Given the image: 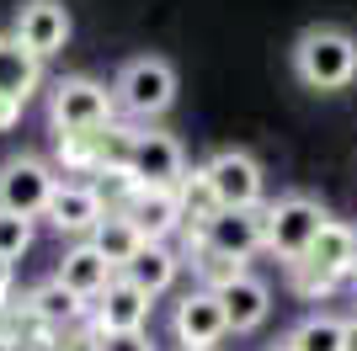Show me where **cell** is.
<instances>
[{
    "label": "cell",
    "instance_id": "obj_29",
    "mask_svg": "<svg viewBox=\"0 0 357 351\" xmlns=\"http://www.w3.org/2000/svg\"><path fill=\"white\" fill-rule=\"evenodd\" d=\"M181 351H213V346H181Z\"/></svg>",
    "mask_w": 357,
    "mask_h": 351
},
{
    "label": "cell",
    "instance_id": "obj_11",
    "mask_svg": "<svg viewBox=\"0 0 357 351\" xmlns=\"http://www.w3.org/2000/svg\"><path fill=\"white\" fill-rule=\"evenodd\" d=\"M11 32H16V38H22L38 58H54V54H64L75 22H70V6H64V0H22V11H16Z\"/></svg>",
    "mask_w": 357,
    "mask_h": 351
},
{
    "label": "cell",
    "instance_id": "obj_6",
    "mask_svg": "<svg viewBox=\"0 0 357 351\" xmlns=\"http://www.w3.org/2000/svg\"><path fill=\"white\" fill-rule=\"evenodd\" d=\"M197 171L219 197V208H261V197H267V171L251 149H213L208 165H197Z\"/></svg>",
    "mask_w": 357,
    "mask_h": 351
},
{
    "label": "cell",
    "instance_id": "obj_10",
    "mask_svg": "<svg viewBox=\"0 0 357 351\" xmlns=\"http://www.w3.org/2000/svg\"><path fill=\"white\" fill-rule=\"evenodd\" d=\"M171 336L176 346H219L229 336V314H224V298L213 288H192L171 314Z\"/></svg>",
    "mask_w": 357,
    "mask_h": 351
},
{
    "label": "cell",
    "instance_id": "obj_12",
    "mask_svg": "<svg viewBox=\"0 0 357 351\" xmlns=\"http://www.w3.org/2000/svg\"><path fill=\"white\" fill-rule=\"evenodd\" d=\"M149 309H155V298H149L139 282H128L118 272V277L107 282V292L96 298V336H128V330H144Z\"/></svg>",
    "mask_w": 357,
    "mask_h": 351
},
{
    "label": "cell",
    "instance_id": "obj_8",
    "mask_svg": "<svg viewBox=\"0 0 357 351\" xmlns=\"http://www.w3.org/2000/svg\"><path fill=\"white\" fill-rule=\"evenodd\" d=\"M54 187H59V176H54L48 160H38V155H11V160L0 165V208H6V213L43 219Z\"/></svg>",
    "mask_w": 357,
    "mask_h": 351
},
{
    "label": "cell",
    "instance_id": "obj_28",
    "mask_svg": "<svg viewBox=\"0 0 357 351\" xmlns=\"http://www.w3.org/2000/svg\"><path fill=\"white\" fill-rule=\"evenodd\" d=\"M272 351H298V346H294V341H283V346H272Z\"/></svg>",
    "mask_w": 357,
    "mask_h": 351
},
{
    "label": "cell",
    "instance_id": "obj_24",
    "mask_svg": "<svg viewBox=\"0 0 357 351\" xmlns=\"http://www.w3.org/2000/svg\"><path fill=\"white\" fill-rule=\"evenodd\" d=\"M6 298H11V261L0 256V304H6Z\"/></svg>",
    "mask_w": 357,
    "mask_h": 351
},
{
    "label": "cell",
    "instance_id": "obj_17",
    "mask_svg": "<svg viewBox=\"0 0 357 351\" xmlns=\"http://www.w3.org/2000/svg\"><path fill=\"white\" fill-rule=\"evenodd\" d=\"M91 245H96V250L107 256V261H112V266L123 272V266L134 261V256H139V250L149 245V240H144V229L134 224V213H128V208H112V213H107V219L96 224V234H91Z\"/></svg>",
    "mask_w": 357,
    "mask_h": 351
},
{
    "label": "cell",
    "instance_id": "obj_13",
    "mask_svg": "<svg viewBox=\"0 0 357 351\" xmlns=\"http://www.w3.org/2000/svg\"><path fill=\"white\" fill-rule=\"evenodd\" d=\"M38 86H43V58L32 54L16 32H0V102L27 107Z\"/></svg>",
    "mask_w": 357,
    "mask_h": 351
},
{
    "label": "cell",
    "instance_id": "obj_1",
    "mask_svg": "<svg viewBox=\"0 0 357 351\" xmlns=\"http://www.w3.org/2000/svg\"><path fill=\"white\" fill-rule=\"evenodd\" d=\"M294 75L298 86L310 91H347L357 80V38L347 27H331V22H320V27H304L294 38Z\"/></svg>",
    "mask_w": 357,
    "mask_h": 351
},
{
    "label": "cell",
    "instance_id": "obj_2",
    "mask_svg": "<svg viewBox=\"0 0 357 351\" xmlns=\"http://www.w3.org/2000/svg\"><path fill=\"white\" fill-rule=\"evenodd\" d=\"M112 117H118V96L91 80V75H64L54 96H48V123L59 139H80V133H112Z\"/></svg>",
    "mask_w": 357,
    "mask_h": 351
},
{
    "label": "cell",
    "instance_id": "obj_22",
    "mask_svg": "<svg viewBox=\"0 0 357 351\" xmlns=\"http://www.w3.org/2000/svg\"><path fill=\"white\" fill-rule=\"evenodd\" d=\"M96 351H155V341H149L144 330H128V336H102Z\"/></svg>",
    "mask_w": 357,
    "mask_h": 351
},
{
    "label": "cell",
    "instance_id": "obj_19",
    "mask_svg": "<svg viewBox=\"0 0 357 351\" xmlns=\"http://www.w3.org/2000/svg\"><path fill=\"white\" fill-rule=\"evenodd\" d=\"M288 341L298 351H347V320H336V314H304Z\"/></svg>",
    "mask_w": 357,
    "mask_h": 351
},
{
    "label": "cell",
    "instance_id": "obj_9",
    "mask_svg": "<svg viewBox=\"0 0 357 351\" xmlns=\"http://www.w3.org/2000/svg\"><path fill=\"white\" fill-rule=\"evenodd\" d=\"M107 213H112V203H107L102 187H91V181H59L54 197H48V208H43V219L59 234H75V240H91Z\"/></svg>",
    "mask_w": 357,
    "mask_h": 351
},
{
    "label": "cell",
    "instance_id": "obj_26",
    "mask_svg": "<svg viewBox=\"0 0 357 351\" xmlns=\"http://www.w3.org/2000/svg\"><path fill=\"white\" fill-rule=\"evenodd\" d=\"M0 351H22V346H16V341H11V336H0Z\"/></svg>",
    "mask_w": 357,
    "mask_h": 351
},
{
    "label": "cell",
    "instance_id": "obj_23",
    "mask_svg": "<svg viewBox=\"0 0 357 351\" xmlns=\"http://www.w3.org/2000/svg\"><path fill=\"white\" fill-rule=\"evenodd\" d=\"M16 123H22V107H16V102H0V133H11Z\"/></svg>",
    "mask_w": 357,
    "mask_h": 351
},
{
    "label": "cell",
    "instance_id": "obj_27",
    "mask_svg": "<svg viewBox=\"0 0 357 351\" xmlns=\"http://www.w3.org/2000/svg\"><path fill=\"white\" fill-rule=\"evenodd\" d=\"M352 277H357V229H352Z\"/></svg>",
    "mask_w": 357,
    "mask_h": 351
},
{
    "label": "cell",
    "instance_id": "obj_18",
    "mask_svg": "<svg viewBox=\"0 0 357 351\" xmlns=\"http://www.w3.org/2000/svg\"><path fill=\"white\" fill-rule=\"evenodd\" d=\"M176 272H181V256L171 245H165V240H149L144 250H139L134 261L123 266V277L128 282H139V288L149 292V298H160L165 288H171V282H176Z\"/></svg>",
    "mask_w": 357,
    "mask_h": 351
},
{
    "label": "cell",
    "instance_id": "obj_20",
    "mask_svg": "<svg viewBox=\"0 0 357 351\" xmlns=\"http://www.w3.org/2000/svg\"><path fill=\"white\" fill-rule=\"evenodd\" d=\"M32 314H38V320H48V325H64V320H80V314H86V298H75V292L54 277L48 288L32 292Z\"/></svg>",
    "mask_w": 357,
    "mask_h": 351
},
{
    "label": "cell",
    "instance_id": "obj_21",
    "mask_svg": "<svg viewBox=\"0 0 357 351\" xmlns=\"http://www.w3.org/2000/svg\"><path fill=\"white\" fill-rule=\"evenodd\" d=\"M27 250H32V219L0 208V256H6V261H22Z\"/></svg>",
    "mask_w": 357,
    "mask_h": 351
},
{
    "label": "cell",
    "instance_id": "obj_7",
    "mask_svg": "<svg viewBox=\"0 0 357 351\" xmlns=\"http://www.w3.org/2000/svg\"><path fill=\"white\" fill-rule=\"evenodd\" d=\"M192 250H213V256H229V261L245 266L256 250H267L261 208H219V213L192 234Z\"/></svg>",
    "mask_w": 357,
    "mask_h": 351
},
{
    "label": "cell",
    "instance_id": "obj_4",
    "mask_svg": "<svg viewBox=\"0 0 357 351\" xmlns=\"http://www.w3.org/2000/svg\"><path fill=\"white\" fill-rule=\"evenodd\" d=\"M326 208L314 203L310 192H288V197H278V203L261 208V224H267V250L278 256V261H304L310 256V245L320 240V229H326Z\"/></svg>",
    "mask_w": 357,
    "mask_h": 351
},
{
    "label": "cell",
    "instance_id": "obj_15",
    "mask_svg": "<svg viewBox=\"0 0 357 351\" xmlns=\"http://www.w3.org/2000/svg\"><path fill=\"white\" fill-rule=\"evenodd\" d=\"M54 277H59L64 288L75 292V298L96 304V298L107 292V282L118 277V266L107 261V256H102L96 245H91V240H80L75 250H64V261H59V272H54Z\"/></svg>",
    "mask_w": 357,
    "mask_h": 351
},
{
    "label": "cell",
    "instance_id": "obj_25",
    "mask_svg": "<svg viewBox=\"0 0 357 351\" xmlns=\"http://www.w3.org/2000/svg\"><path fill=\"white\" fill-rule=\"evenodd\" d=\"M347 351H357V314L347 320Z\"/></svg>",
    "mask_w": 357,
    "mask_h": 351
},
{
    "label": "cell",
    "instance_id": "obj_14",
    "mask_svg": "<svg viewBox=\"0 0 357 351\" xmlns=\"http://www.w3.org/2000/svg\"><path fill=\"white\" fill-rule=\"evenodd\" d=\"M123 208L134 213V224L144 229V240H171V234L187 224V208H181L176 187H134V197Z\"/></svg>",
    "mask_w": 357,
    "mask_h": 351
},
{
    "label": "cell",
    "instance_id": "obj_30",
    "mask_svg": "<svg viewBox=\"0 0 357 351\" xmlns=\"http://www.w3.org/2000/svg\"><path fill=\"white\" fill-rule=\"evenodd\" d=\"M352 282H357V277H352Z\"/></svg>",
    "mask_w": 357,
    "mask_h": 351
},
{
    "label": "cell",
    "instance_id": "obj_5",
    "mask_svg": "<svg viewBox=\"0 0 357 351\" xmlns=\"http://www.w3.org/2000/svg\"><path fill=\"white\" fill-rule=\"evenodd\" d=\"M123 171H128L134 187H181V176H187V149L160 128L128 133V139H123Z\"/></svg>",
    "mask_w": 357,
    "mask_h": 351
},
{
    "label": "cell",
    "instance_id": "obj_16",
    "mask_svg": "<svg viewBox=\"0 0 357 351\" xmlns=\"http://www.w3.org/2000/svg\"><path fill=\"white\" fill-rule=\"evenodd\" d=\"M219 298H224V314H229V330H235V336L256 330V325L272 314V288L256 277V272H240L229 288H219Z\"/></svg>",
    "mask_w": 357,
    "mask_h": 351
},
{
    "label": "cell",
    "instance_id": "obj_3",
    "mask_svg": "<svg viewBox=\"0 0 357 351\" xmlns=\"http://www.w3.org/2000/svg\"><path fill=\"white\" fill-rule=\"evenodd\" d=\"M112 96H118V112L139 117V123H155L176 107V70H171V58L160 54H139L128 58L112 80Z\"/></svg>",
    "mask_w": 357,
    "mask_h": 351
}]
</instances>
